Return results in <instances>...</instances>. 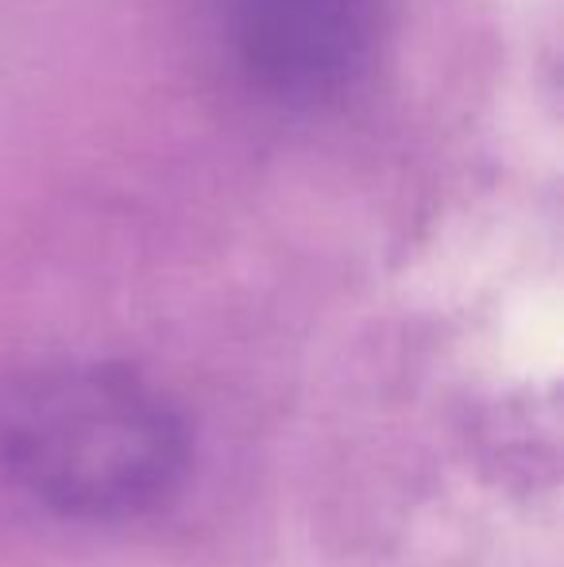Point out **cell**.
Masks as SVG:
<instances>
[{"instance_id":"1","label":"cell","mask_w":564,"mask_h":567,"mask_svg":"<svg viewBox=\"0 0 564 567\" xmlns=\"http://www.w3.org/2000/svg\"><path fill=\"white\" fill-rule=\"evenodd\" d=\"M23 471L66 506H129L163 483L171 441L155 405L121 390H51L12 421Z\"/></svg>"}]
</instances>
